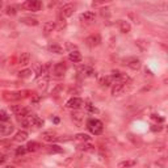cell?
<instances>
[{
  "instance_id": "cell-2",
  "label": "cell",
  "mask_w": 168,
  "mask_h": 168,
  "mask_svg": "<svg viewBox=\"0 0 168 168\" xmlns=\"http://www.w3.org/2000/svg\"><path fill=\"white\" fill-rule=\"evenodd\" d=\"M87 127L89 129V131L95 135H99L102 133V122L99 120H95V118L89 120L87 124Z\"/></svg>"
},
{
  "instance_id": "cell-10",
  "label": "cell",
  "mask_w": 168,
  "mask_h": 168,
  "mask_svg": "<svg viewBox=\"0 0 168 168\" xmlns=\"http://www.w3.org/2000/svg\"><path fill=\"white\" fill-rule=\"evenodd\" d=\"M124 64H127V67H130L131 70H139L142 66L141 59H137V58H130V59L125 60Z\"/></svg>"
},
{
  "instance_id": "cell-9",
  "label": "cell",
  "mask_w": 168,
  "mask_h": 168,
  "mask_svg": "<svg viewBox=\"0 0 168 168\" xmlns=\"http://www.w3.org/2000/svg\"><path fill=\"white\" fill-rule=\"evenodd\" d=\"M100 42H101L100 34H92V35H89V37L85 38V44H87L88 46H91V47L100 45Z\"/></svg>"
},
{
  "instance_id": "cell-33",
  "label": "cell",
  "mask_w": 168,
  "mask_h": 168,
  "mask_svg": "<svg viewBox=\"0 0 168 168\" xmlns=\"http://www.w3.org/2000/svg\"><path fill=\"white\" fill-rule=\"evenodd\" d=\"M85 108H87L88 112H91V113H93V114H95V113H99V109L96 108V106H93L92 104H89V102H88L87 105H85Z\"/></svg>"
},
{
  "instance_id": "cell-12",
  "label": "cell",
  "mask_w": 168,
  "mask_h": 168,
  "mask_svg": "<svg viewBox=\"0 0 168 168\" xmlns=\"http://www.w3.org/2000/svg\"><path fill=\"white\" fill-rule=\"evenodd\" d=\"M74 9H75V7H74L72 4H66V5L62 7L60 12H62L63 17H70V16L74 13Z\"/></svg>"
},
{
  "instance_id": "cell-29",
  "label": "cell",
  "mask_w": 168,
  "mask_h": 168,
  "mask_svg": "<svg viewBox=\"0 0 168 168\" xmlns=\"http://www.w3.org/2000/svg\"><path fill=\"white\" fill-rule=\"evenodd\" d=\"M78 148L81 150V151H87V152H93L95 151V146H92V145H81Z\"/></svg>"
},
{
  "instance_id": "cell-38",
  "label": "cell",
  "mask_w": 168,
  "mask_h": 168,
  "mask_svg": "<svg viewBox=\"0 0 168 168\" xmlns=\"http://www.w3.org/2000/svg\"><path fill=\"white\" fill-rule=\"evenodd\" d=\"M40 100H41L40 96H38V95H34V97L32 99V102H33V104H37V102L40 101Z\"/></svg>"
},
{
  "instance_id": "cell-26",
  "label": "cell",
  "mask_w": 168,
  "mask_h": 168,
  "mask_svg": "<svg viewBox=\"0 0 168 168\" xmlns=\"http://www.w3.org/2000/svg\"><path fill=\"white\" fill-rule=\"evenodd\" d=\"M47 151H49V154H60V152H63V148L57 145H51L47 148Z\"/></svg>"
},
{
  "instance_id": "cell-42",
  "label": "cell",
  "mask_w": 168,
  "mask_h": 168,
  "mask_svg": "<svg viewBox=\"0 0 168 168\" xmlns=\"http://www.w3.org/2000/svg\"><path fill=\"white\" fill-rule=\"evenodd\" d=\"M5 60H7V58H5V57H4V58H2V60H0V66H2V67L4 66V64H5V63H4Z\"/></svg>"
},
{
  "instance_id": "cell-32",
  "label": "cell",
  "mask_w": 168,
  "mask_h": 168,
  "mask_svg": "<svg viewBox=\"0 0 168 168\" xmlns=\"http://www.w3.org/2000/svg\"><path fill=\"white\" fill-rule=\"evenodd\" d=\"M0 121H3V122H7V121H9L8 113L4 112V110H0Z\"/></svg>"
},
{
  "instance_id": "cell-39",
  "label": "cell",
  "mask_w": 168,
  "mask_h": 168,
  "mask_svg": "<svg viewBox=\"0 0 168 168\" xmlns=\"http://www.w3.org/2000/svg\"><path fill=\"white\" fill-rule=\"evenodd\" d=\"M84 74H85V76H92V75H93V70H92V69H87Z\"/></svg>"
},
{
  "instance_id": "cell-31",
  "label": "cell",
  "mask_w": 168,
  "mask_h": 168,
  "mask_svg": "<svg viewBox=\"0 0 168 168\" xmlns=\"http://www.w3.org/2000/svg\"><path fill=\"white\" fill-rule=\"evenodd\" d=\"M100 83H101V85L108 87V85L112 84V78H110V76H102L101 80H100Z\"/></svg>"
},
{
  "instance_id": "cell-25",
  "label": "cell",
  "mask_w": 168,
  "mask_h": 168,
  "mask_svg": "<svg viewBox=\"0 0 168 168\" xmlns=\"http://www.w3.org/2000/svg\"><path fill=\"white\" fill-rule=\"evenodd\" d=\"M95 12H91V11H88V12H84L83 15H81L80 19L81 20H84V21H92V20H95Z\"/></svg>"
},
{
  "instance_id": "cell-24",
  "label": "cell",
  "mask_w": 168,
  "mask_h": 168,
  "mask_svg": "<svg viewBox=\"0 0 168 168\" xmlns=\"http://www.w3.org/2000/svg\"><path fill=\"white\" fill-rule=\"evenodd\" d=\"M55 29V23L54 21H47V23L44 24V32L45 33H50Z\"/></svg>"
},
{
  "instance_id": "cell-28",
  "label": "cell",
  "mask_w": 168,
  "mask_h": 168,
  "mask_svg": "<svg viewBox=\"0 0 168 168\" xmlns=\"http://www.w3.org/2000/svg\"><path fill=\"white\" fill-rule=\"evenodd\" d=\"M135 44H137V46L142 50V51H145V50L148 49V44L145 40H138V41H135Z\"/></svg>"
},
{
  "instance_id": "cell-4",
  "label": "cell",
  "mask_w": 168,
  "mask_h": 168,
  "mask_svg": "<svg viewBox=\"0 0 168 168\" xmlns=\"http://www.w3.org/2000/svg\"><path fill=\"white\" fill-rule=\"evenodd\" d=\"M71 120L74 121V124L76 125L78 127H80L81 125H83V121H84V114L79 112V110H74V112L71 113Z\"/></svg>"
},
{
  "instance_id": "cell-23",
  "label": "cell",
  "mask_w": 168,
  "mask_h": 168,
  "mask_svg": "<svg viewBox=\"0 0 168 168\" xmlns=\"http://www.w3.org/2000/svg\"><path fill=\"white\" fill-rule=\"evenodd\" d=\"M40 143L38 142H29V143L26 145V151H29V152H34V151H37V150H40Z\"/></svg>"
},
{
  "instance_id": "cell-6",
  "label": "cell",
  "mask_w": 168,
  "mask_h": 168,
  "mask_svg": "<svg viewBox=\"0 0 168 168\" xmlns=\"http://www.w3.org/2000/svg\"><path fill=\"white\" fill-rule=\"evenodd\" d=\"M64 72H66V64H64V62L57 63L55 66H54V69H53V74H54V76H55V78L63 76Z\"/></svg>"
},
{
  "instance_id": "cell-7",
  "label": "cell",
  "mask_w": 168,
  "mask_h": 168,
  "mask_svg": "<svg viewBox=\"0 0 168 168\" xmlns=\"http://www.w3.org/2000/svg\"><path fill=\"white\" fill-rule=\"evenodd\" d=\"M9 108L13 113L19 114V116H23V117H26L28 113H29V109L25 108L23 105H9Z\"/></svg>"
},
{
  "instance_id": "cell-37",
  "label": "cell",
  "mask_w": 168,
  "mask_h": 168,
  "mask_svg": "<svg viewBox=\"0 0 168 168\" xmlns=\"http://www.w3.org/2000/svg\"><path fill=\"white\" fill-rule=\"evenodd\" d=\"M21 124H23L24 127H29V126H32V125H30V121H29V120H25V118H23Z\"/></svg>"
},
{
  "instance_id": "cell-40",
  "label": "cell",
  "mask_w": 168,
  "mask_h": 168,
  "mask_svg": "<svg viewBox=\"0 0 168 168\" xmlns=\"http://www.w3.org/2000/svg\"><path fill=\"white\" fill-rule=\"evenodd\" d=\"M151 130H152V131H160V130H162V127H160V126H156V125H154V126L151 127Z\"/></svg>"
},
{
  "instance_id": "cell-17",
  "label": "cell",
  "mask_w": 168,
  "mask_h": 168,
  "mask_svg": "<svg viewBox=\"0 0 168 168\" xmlns=\"http://www.w3.org/2000/svg\"><path fill=\"white\" fill-rule=\"evenodd\" d=\"M137 164V160L134 159H129V160H124V162L118 163V168H131Z\"/></svg>"
},
{
  "instance_id": "cell-8",
  "label": "cell",
  "mask_w": 168,
  "mask_h": 168,
  "mask_svg": "<svg viewBox=\"0 0 168 168\" xmlns=\"http://www.w3.org/2000/svg\"><path fill=\"white\" fill-rule=\"evenodd\" d=\"M81 105H83V100L79 97H72L66 102V106L70 109H79Z\"/></svg>"
},
{
  "instance_id": "cell-35",
  "label": "cell",
  "mask_w": 168,
  "mask_h": 168,
  "mask_svg": "<svg viewBox=\"0 0 168 168\" xmlns=\"http://www.w3.org/2000/svg\"><path fill=\"white\" fill-rule=\"evenodd\" d=\"M16 12H17V11H16V8H15V7H8V8H7V15H16Z\"/></svg>"
},
{
  "instance_id": "cell-5",
  "label": "cell",
  "mask_w": 168,
  "mask_h": 168,
  "mask_svg": "<svg viewBox=\"0 0 168 168\" xmlns=\"http://www.w3.org/2000/svg\"><path fill=\"white\" fill-rule=\"evenodd\" d=\"M41 138L44 139L45 142H55V141H59V137L55 131L53 130H47V131H44L41 135Z\"/></svg>"
},
{
  "instance_id": "cell-14",
  "label": "cell",
  "mask_w": 168,
  "mask_h": 168,
  "mask_svg": "<svg viewBox=\"0 0 168 168\" xmlns=\"http://www.w3.org/2000/svg\"><path fill=\"white\" fill-rule=\"evenodd\" d=\"M69 59L71 60V62H74V63H79V62H81V54L79 51H76V50H75V51H71L70 54H69Z\"/></svg>"
},
{
  "instance_id": "cell-34",
  "label": "cell",
  "mask_w": 168,
  "mask_h": 168,
  "mask_svg": "<svg viewBox=\"0 0 168 168\" xmlns=\"http://www.w3.org/2000/svg\"><path fill=\"white\" fill-rule=\"evenodd\" d=\"M121 76H122V74H121L118 70H113L112 75H110V78H112V79H121Z\"/></svg>"
},
{
  "instance_id": "cell-18",
  "label": "cell",
  "mask_w": 168,
  "mask_h": 168,
  "mask_svg": "<svg viewBox=\"0 0 168 168\" xmlns=\"http://www.w3.org/2000/svg\"><path fill=\"white\" fill-rule=\"evenodd\" d=\"M26 139H28V133L25 130L17 131L16 135H15V141L16 142H24V141H26Z\"/></svg>"
},
{
  "instance_id": "cell-46",
  "label": "cell",
  "mask_w": 168,
  "mask_h": 168,
  "mask_svg": "<svg viewBox=\"0 0 168 168\" xmlns=\"http://www.w3.org/2000/svg\"><path fill=\"white\" fill-rule=\"evenodd\" d=\"M2 5H3V3H2V2H0V8H2Z\"/></svg>"
},
{
  "instance_id": "cell-20",
  "label": "cell",
  "mask_w": 168,
  "mask_h": 168,
  "mask_svg": "<svg viewBox=\"0 0 168 168\" xmlns=\"http://www.w3.org/2000/svg\"><path fill=\"white\" fill-rule=\"evenodd\" d=\"M47 83H49V78L46 76V75H44V76H38V81H37V84H38V88L40 89H45L46 87H47Z\"/></svg>"
},
{
  "instance_id": "cell-19",
  "label": "cell",
  "mask_w": 168,
  "mask_h": 168,
  "mask_svg": "<svg viewBox=\"0 0 168 168\" xmlns=\"http://www.w3.org/2000/svg\"><path fill=\"white\" fill-rule=\"evenodd\" d=\"M47 49H49V51L55 53V54H62L63 53V47L60 45H58V44H50Z\"/></svg>"
},
{
  "instance_id": "cell-11",
  "label": "cell",
  "mask_w": 168,
  "mask_h": 168,
  "mask_svg": "<svg viewBox=\"0 0 168 168\" xmlns=\"http://www.w3.org/2000/svg\"><path fill=\"white\" fill-rule=\"evenodd\" d=\"M124 89H125V81H117V84L112 88V95L118 96L124 92Z\"/></svg>"
},
{
  "instance_id": "cell-41",
  "label": "cell",
  "mask_w": 168,
  "mask_h": 168,
  "mask_svg": "<svg viewBox=\"0 0 168 168\" xmlns=\"http://www.w3.org/2000/svg\"><path fill=\"white\" fill-rule=\"evenodd\" d=\"M151 117H152L154 120H158V121H160V122H163V121H164V120L162 118V117H158V116H156V114H152Z\"/></svg>"
},
{
  "instance_id": "cell-44",
  "label": "cell",
  "mask_w": 168,
  "mask_h": 168,
  "mask_svg": "<svg viewBox=\"0 0 168 168\" xmlns=\"http://www.w3.org/2000/svg\"><path fill=\"white\" fill-rule=\"evenodd\" d=\"M53 121H54V124H59V118H57V117H55V118L53 120Z\"/></svg>"
},
{
  "instance_id": "cell-21",
  "label": "cell",
  "mask_w": 168,
  "mask_h": 168,
  "mask_svg": "<svg viewBox=\"0 0 168 168\" xmlns=\"http://www.w3.org/2000/svg\"><path fill=\"white\" fill-rule=\"evenodd\" d=\"M13 131V126L11 125H2L0 124V134L2 135H9Z\"/></svg>"
},
{
  "instance_id": "cell-30",
  "label": "cell",
  "mask_w": 168,
  "mask_h": 168,
  "mask_svg": "<svg viewBox=\"0 0 168 168\" xmlns=\"http://www.w3.org/2000/svg\"><path fill=\"white\" fill-rule=\"evenodd\" d=\"M75 138H76L78 141H81V142L91 141V137H89L88 134H76V135H75Z\"/></svg>"
},
{
  "instance_id": "cell-16",
  "label": "cell",
  "mask_w": 168,
  "mask_h": 168,
  "mask_svg": "<svg viewBox=\"0 0 168 168\" xmlns=\"http://www.w3.org/2000/svg\"><path fill=\"white\" fill-rule=\"evenodd\" d=\"M118 26H120V30L122 32V33H129L130 29H131L130 24H129L127 21H125V20H120L118 21Z\"/></svg>"
},
{
  "instance_id": "cell-15",
  "label": "cell",
  "mask_w": 168,
  "mask_h": 168,
  "mask_svg": "<svg viewBox=\"0 0 168 168\" xmlns=\"http://www.w3.org/2000/svg\"><path fill=\"white\" fill-rule=\"evenodd\" d=\"M30 62V54L29 53H21L20 58H19V63L21 66H26V64H29Z\"/></svg>"
},
{
  "instance_id": "cell-27",
  "label": "cell",
  "mask_w": 168,
  "mask_h": 168,
  "mask_svg": "<svg viewBox=\"0 0 168 168\" xmlns=\"http://www.w3.org/2000/svg\"><path fill=\"white\" fill-rule=\"evenodd\" d=\"M32 74H33V71L32 70L25 69V70H21L19 72V78H21V79H26V78H29Z\"/></svg>"
},
{
  "instance_id": "cell-3",
  "label": "cell",
  "mask_w": 168,
  "mask_h": 168,
  "mask_svg": "<svg viewBox=\"0 0 168 168\" xmlns=\"http://www.w3.org/2000/svg\"><path fill=\"white\" fill-rule=\"evenodd\" d=\"M24 7L28 8L29 11H32V12H38L42 8V3L40 0H29V2L24 3Z\"/></svg>"
},
{
  "instance_id": "cell-13",
  "label": "cell",
  "mask_w": 168,
  "mask_h": 168,
  "mask_svg": "<svg viewBox=\"0 0 168 168\" xmlns=\"http://www.w3.org/2000/svg\"><path fill=\"white\" fill-rule=\"evenodd\" d=\"M29 121H30L32 126H35V127H41L42 125H44V121H42V118H40V117L35 116V114H32V116L29 117Z\"/></svg>"
},
{
  "instance_id": "cell-1",
  "label": "cell",
  "mask_w": 168,
  "mask_h": 168,
  "mask_svg": "<svg viewBox=\"0 0 168 168\" xmlns=\"http://www.w3.org/2000/svg\"><path fill=\"white\" fill-rule=\"evenodd\" d=\"M32 95L30 91L24 89V91H17V92H4V99L8 101H16V100H21L25 97H29Z\"/></svg>"
},
{
  "instance_id": "cell-22",
  "label": "cell",
  "mask_w": 168,
  "mask_h": 168,
  "mask_svg": "<svg viewBox=\"0 0 168 168\" xmlns=\"http://www.w3.org/2000/svg\"><path fill=\"white\" fill-rule=\"evenodd\" d=\"M21 23L25 25H30V26H37L38 25V20L37 19H32V17H23Z\"/></svg>"
},
{
  "instance_id": "cell-43",
  "label": "cell",
  "mask_w": 168,
  "mask_h": 168,
  "mask_svg": "<svg viewBox=\"0 0 168 168\" xmlns=\"http://www.w3.org/2000/svg\"><path fill=\"white\" fill-rule=\"evenodd\" d=\"M5 160H7L5 156H0V164H3V163L5 162Z\"/></svg>"
},
{
  "instance_id": "cell-45",
  "label": "cell",
  "mask_w": 168,
  "mask_h": 168,
  "mask_svg": "<svg viewBox=\"0 0 168 168\" xmlns=\"http://www.w3.org/2000/svg\"><path fill=\"white\" fill-rule=\"evenodd\" d=\"M5 168H15V167H13V166H8V167H5Z\"/></svg>"
},
{
  "instance_id": "cell-36",
  "label": "cell",
  "mask_w": 168,
  "mask_h": 168,
  "mask_svg": "<svg viewBox=\"0 0 168 168\" xmlns=\"http://www.w3.org/2000/svg\"><path fill=\"white\" fill-rule=\"evenodd\" d=\"M25 152H26V147H19V148H17L16 150V155H24V154Z\"/></svg>"
}]
</instances>
